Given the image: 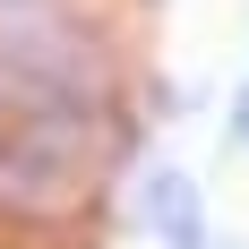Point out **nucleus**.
I'll return each mask as SVG.
<instances>
[]
</instances>
